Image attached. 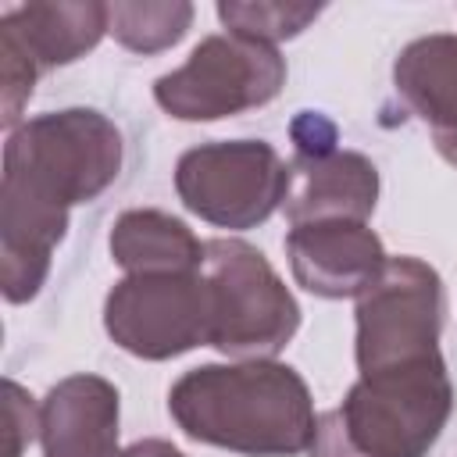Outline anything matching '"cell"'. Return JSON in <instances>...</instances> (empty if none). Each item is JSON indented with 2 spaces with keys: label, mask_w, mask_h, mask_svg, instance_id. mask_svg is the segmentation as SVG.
<instances>
[{
  "label": "cell",
  "mask_w": 457,
  "mask_h": 457,
  "mask_svg": "<svg viewBox=\"0 0 457 457\" xmlns=\"http://www.w3.org/2000/svg\"><path fill=\"white\" fill-rule=\"evenodd\" d=\"M118 164V129L86 107L39 114L11 132L0 186V278L11 303L39 293L68 207L100 196Z\"/></svg>",
  "instance_id": "cell-1"
},
{
  "label": "cell",
  "mask_w": 457,
  "mask_h": 457,
  "mask_svg": "<svg viewBox=\"0 0 457 457\" xmlns=\"http://www.w3.org/2000/svg\"><path fill=\"white\" fill-rule=\"evenodd\" d=\"M168 411L186 436L250 457L307 450L318 421L307 382L275 361L193 368L171 386Z\"/></svg>",
  "instance_id": "cell-2"
},
{
  "label": "cell",
  "mask_w": 457,
  "mask_h": 457,
  "mask_svg": "<svg viewBox=\"0 0 457 457\" xmlns=\"http://www.w3.org/2000/svg\"><path fill=\"white\" fill-rule=\"evenodd\" d=\"M453 407L439 353L361 371L346 400L314 421L311 457H425Z\"/></svg>",
  "instance_id": "cell-3"
},
{
  "label": "cell",
  "mask_w": 457,
  "mask_h": 457,
  "mask_svg": "<svg viewBox=\"0 0 457 457\" xmlns=\"http://www.w3.org/2000/svg\"><path fill=\"white\" fill-rule=\"evenodd\" d=\"M200 275L211 289V346L268 357L293 339L300 307L261 250L243 239H207Z\"/></svg>",
  "instance_id": "cell-4"
},
{
  "label": "cell",
  "mask_w": 457,
  "mask_h": 457,
  "mask_svg": "<svg viewBox=\"0 0 457 457\" xmlns=\"http://www.w3.org/2000/svg\"><path fill=\"white\" fill-rule=\"evenodd\" d=\"M286 61L275 46L243 36H207L182 68L154 82L157 104L182 121L228 118L278 96Z\"/></svg>",
  "instance_id": "cell-5"
},
{
  "label": "cell",
  "mask_w": 457,
  "mask_h": 457,
  "mask_svg": "<svg viewBox=\"0 0 457 457\" xmlns=\"http://www.w3.org/2000/svg\"><path fill=\"white\" fill-rule=\"evenodd\" d=\"M175 189L182 204L211 225H261L289 193V164L268 143H204L179 157Z\"/></svg>",
  "instance_id": "cell-6"
},
{
  "label": "cell",
  "mask_w": 457,
  "mask_h": 457,
  "mask_svg": "<svg viewBox=\"0 0 457 457\" xmlns=\"http://www.w3.org/2000/svg\"><path fill=\"white\" fill-rule=\"evenodd\" d=\"M439 275L418 257L386 261L378 278L357 296V368L378 371L439 353Z\"/></svg>",
  "instance_id": "cell-7"
},
{
  "label": "cell",
  "mask_w": 457,
  "mask_h": 457,
  "mask_svg": "<svg viewBox=\"0 0 457 457\" xmlns=\"http://www.w3.org/2000/svg\"><path fill=\"white\" fill-rule=\"evenodd\" d=\"M111 339L146 361H164L211 343V289L200 271L132 275L104 307Z\"/></svg>",
  "instance_id": "cell-8"
},
{
  "label": "cell",
  "mask_w": 457,
  "mask_h": 457,
  "mask_svg": "<svg viewBox=\"0 0 457 457\" xmlns=\"http://www.w3.org/2000/svg\"><path fill=\"white\" fill-rule=\"evenodd\" d=\"M296 164H289L286 218L293 225L311 221H364L375 211L378 175L361 154L336 150V129L314 111L293 121Z\"/></svg>",
  "instance_id": "cell-9"
},
{
  "label": "cell",
  "mask_w": 457,
  "mask_h": 457,
  "mask_svg": "<svg viewBox=\"0 0 457 457\" xmlns=\"http://www.w3.org/2000/svg\"><path fill=\"white\" fill-rule=\"evenodd\" d=\"M286 253L296 282L307 293L328 300L361 296L386 268L382 243L364 221L293 225L286 236Z\"/></svg>",
  "instance_id": "cell-10"
},
{
  "label": "cell",
  "mask_w": 457,
  "mask_h": 457,
  "mask_svg": "<svg viewBox=\"0 0 457 457\" xmlns=\"http://www.w3.org/2000/svg\"><path fill=\"white\" fill-rule=\"evenodd\" d=\"M43 457H118V389L100 375L57 382L39 407Z\"/></svg>",
  "instance_id": "cell-11"
},
{
  "label": "cell",
  "mask_w": 457,
  "mask_h": 457,
  "mask_svg": "<svg viewBox=\"0 0 457 457\" xmlns=\"http://www.w3.org/2000/svg\"><path fill=\"white\" fill-rule=\"evenodd\" d=\"M400 96L432 129L436 150L457 164V36H425L403 46L393 68Z\"/></svg>",
  "instance_id": "cell-12"
},
{
  "label": "cell",
  "mask_w": 457,
  "mask_h": 457,
  "mask_svg": "<svg viewBox=\"0 0 457 457\" xmlns=\"http://www.w3.org/2000/svg\"><path fill=\"white\" fill-rule=\"evenodd\" d=\"M39 68L68 64L93 50L107 32V4H21L0 18Z\"/></svg>",
  "instance_id": "cell-13"
},
{
  "label": "cell",
  "mask_w": 457,
  "mask_h": 457,
  "mask_svg": "<svg viewBox=\"0 0 457 457\" xmlns=\"http://www.w3.org/2000/svg\"><path fill=\"white\" fill-rule=\"evenodd\" d=\"M111 253L132 275H179L204 264V243L161 211H125L111 228Z\"/></svg>",
  "instance_id": "cell-14"
},
{
  "label": "cell",
  "mask_w": 457,
  "mask_h": 457,
  "mask_svg": "<svg viewBox=\"0 0 457 457\" xmlns=\"http://www.w3.org/2000/svg\"><path fill=\"white\" fill-rule=\"evenodd\" d=\"M193 4H107V32L136 54H157L186 36Z\"/></svg>",
  "instance_id": "cell-15"
},
{
  "label": "cell",
  "mask_w": 457,
  "mask_h": 457,
  "mask_svg": "<svg viewBox=\"0 0 457 457\" xmlns=\"http://www.w3.org/2000/svg\"><path fill=\"white\" fill-rule=\"evenodd\" d=\"M321 14L318 4H218V18L228 25L232 36L257 39V43H278L296 32H303Z\"/></svg>",
  "instance_id": "cell-16"
},
{
  "label": "cell",
  "mask_w": 457,
  "mask_h": 457,
  "mask_svg": "<svg viewBox=\"0 0 457 457\" xmlns=\"http://www.w3.org/2000/svg\"><path fill=\"white\" fill-rule=\"evenodd\" d=\"M39 64L29 57V50L7 32L0 29V93H4V125H14L21 114V104L32 96V82H36Z\"/></svg>",
  "instance_id": "cell-17"
},
{
  "label": "cell",
  "mask_w": 457,
  "mask_h": 457,
  "mask_svg": "<svg viewBox=\"0 0 457 457\" xmlns=\"http://www.w3.org/2000/svg\"><path fill=\"white\" fill-rule=\"evenodd\" d=\"M4 393H7V457H21L25 439H32L39 428V414L32 407V396H25L18 382H4Z\"/></svg>",
  "instance_id": "cell-18"
},
{
  "label": "cell",
  "mask_w": 457,
  "mask_h": 457,
  "mask_svg": "<svg viewBox=\"0 0 457 457\" xmlns=\"http://www.w3.org/2000/svg\"><path fill=\"white\" fill-rule=\"evenodd\" d=\"M118 457H186V453L175 450V446L164 443V439H139V443H132L129 450H121Z\"/></svg>",
  "instance_id": "cell-19"
}]
</instances>
